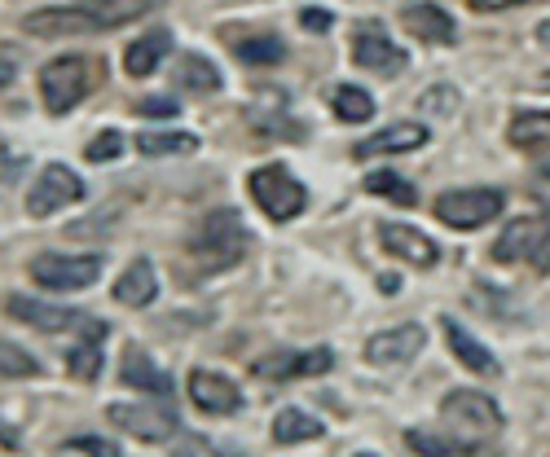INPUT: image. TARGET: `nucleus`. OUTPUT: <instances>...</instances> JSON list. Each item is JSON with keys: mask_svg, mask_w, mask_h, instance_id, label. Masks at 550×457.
I'll list each match as a JSON object with an SVG mask.
<instances>
[{"mask_svg": "<svg viewBox=\"0 0 550 457\" xmlns=\"http://www.w3.org/2000/svg\"><path fill=\"white\" fill-rule=\"evenodd\" d=\"M154 0H88V5H49L31 9L22 18V31L36 40H62V36H88V31H110L128 18H141Z\"/></svg>", "mask_w": 550, "mask_h": 457, "instance_id": "1", "label": "nucleus"}, {"mask_svg": "<svg viewBox=\"0 0 550 457\" xmlns=\"http://www.w3.org/2000/svg\"><path fill=\"white\" fill-rule=\"evenodd\" d=\"M242 251H247V229H242L238 211H207L203 220H198V229L190 233V242H185V255H190V264H198V273H220L229 269V264L242 260Z\"/></svg>", "mask_w": 550, "mask_h": 457, "instance_id": "2", "label": "nucleus"}, {"mask_svg": "<svg viewBox=\"0 0 550 457\" xmlns=\"http://www.w3.org/2000/svg\"><path fill=\"white\" fill-rule=\"evenodd\" d=\"M251 198H256V207L264 211L269 220H278V225H286V220H295L300 211L308 207V189L295 181L291 172H286L282 163H264L251 172Z\"/></svg>", "mask_w": 550, "mask_h": 457, "instance_id": "3", "label": "nucleus"}, {"mask_svg": "<svg viewBox=\"0 0 550 457\" xmlns=\"http://www.w3.org/2000/svg\"><path fill=\"white\" fill-rule=\"evenodd\" d=\"M493 260L515 264L528 260L537 273H550V216H520L502 229V238L493 242Z\"/></svg>", "mask_w": 550, "mask_h": 457, "instance_id": "4", "label": "nucleus"}, {"mask_svg": "<svg viewBox=\"0 0 550 457\" xmlns=\"http://www.w3.org/2000/svg\"><path fill=\"white\" fill-rule=\"evenodd\" d=\"M102 277V255H58L44 251L31 260V282L44 286L53 295H71V291H88V286Z\"/></svg>", "mask_w": 550, "mask_h": 457, "instance_id": "5", "label": "nucleus"}, {"mask_svg": "<svg viewBox=\"0 0 550 457\" xmlns=\"http://www.w3.org/2000/svg\"><path fill=\"white\" fill-rule=\"evenodd\" d=\"M93 88V62L71 53V58H58L40 71V97L53 115H66L71 106H80Z\"/></svg>", "mask_w": 550, "mask_h": 457, "instance_id": "6", "label": "nucleus"}, {"mask_svg": "<svg viewBox=\"0 0 550 457\" xmlns=\"http://www.w3.org/2000/svg\"><path fill=\"white\" fill-rule=\"evenodd\" d=\"M436 216L449 229H480L493 216H502V194L498 189H449L436 198Z\"/></svg>", "mask_w": 550, "mask_h": 457, "instance_id": "7", "label": "nucleus"}, {"mask_svg": "<svg viewBox=\"0 0 550 457\" xmlns=\"http://www.w3.org/2000/svg\"><path fill=\"white\" fill-rule=\"evenodd\" d=\"M352 62L366 66L374 75H401L405 66H410V53L396 40H388V31H383L379 22H361V27L352 31Z\"/></svg>", "mask_w": 550, "mask_h": 457, "instance_id": "8", "label": "nucleus"}, {"mask_svg": "<svg viewBox=\"0 0 550 457\" xmlns=\"http://www.w3.org/2000/svg\"><path fill=\"white\" fill-rule=\"evenodd\" d=\"M84 198V181L62 163H49L44 172L31 181V194H27V211L31 216H58L62 207L80 203Z\"/></svg>", "mask_w": 550, "mask_h": 457, "instance_id": "9", "label": "nucleus"}, {"mask_svg": "<svg viewBox=\"0 0 550 457\" xmlns=\"http://www.w3.org/2000/svg\"><path fill=\"white\" fill-rule=\"evenodd\" d=\"M440 414H445L449 427L471 431V436H493L502 427V409L493 405L484 392H471V387H458L440 400Z\"/></svg>", "mask_w": 550, "mask_h": 457, "instance_id": "10", "label": "nucleus"}, {"mask_svg": "<svg viewBox=\"0 0 550 457\" xmlns=\"http://www.w3.org/2000/svg\"><path fill=\"white\" fill-rule=\"evenodd\" d=\"M106 418L115 422V427L132 431L137 440H150V444H163L168 436L181 431V418L172 414L168 400H154V405H110Z\"/></svg>", "mask_w": 550, "mask_h": 457, "instance_id": "11", "label": "nucleus"}, {"mask_svg": "<svg viewBox=\"0 0 550 457\" xmlns=\"http://www.w3.org/2000/svg\"><path fill=\"white\" fill-rule=\"evenodd\" d=\"M379 242H383V251L396 255V260H405V264H414V269H432V264L440 260V247L432 238H427L423 229H414V225H396V220H383L379 225Z\"/></svg>", "mask_w": 550, "mask_h": 457, "instance_id": "12", "label": "nucleus"}, {"mask_svg": "<svg viewBox=\"0 0 550 457\" xmlns=\"http://www.w3.org/2000/svg\"><path fill=\"white\" fill-rule=\"evenodd\" d=\"M190 400L203 414H238L242 392L234 387V378L216 374V370H194L190 374Z\"/></svg>", "mask_w": 550, "mask_h": 457, "instance_id": "13", "label": "nucleus"}, {"mask_svg": "<svg viewBox=\"0 0 550 457\" xmlns=\"http://www.w3.org/2000/svg\"><path fill=\"white\" fill-rule=\"evenodd\" d=\"M330 365H335V352H330V348L273 352V356H260V361H256V374L260 378H313V374H326Z\"/></svg>", "mask_w": 550, "mask_h": 457, "instance_id": "14", "label": "nucleus"}, {"mask_svg": "<svg viewBox=\"0 0 550 457\" xmlns=\"http://www.w3.org/2000/svg\"><path fill=\"white\" fill-rule=\"evenodd\" d=\"M423 343H427L423 326L383 330V334H374V339L366 343V361L370 365H405V361H414V356L423 352Z\"/></svg>", "mask_w": 550, "mask_h": 457, "instance_id": "15", "label": "nucleus"}, {"mask_svg": "<svg viewBox=\"0 0 550 457\" xmlns=\"http://www.w3.org/2000/svg\"><path fill=\"white\" fill-rule=\"evenodd\" d=\"M102 339H106V321L84 317L80 321V339L66 348V370H71L80 383H93L102 374Z\"/></svg>", "mask_w": 550, "mask_h": 457, "instance_id": "16", "label": "nucleus"}, {"mask_svg": "<svg viewBox=\"0 0 550 457\" xmlns=\"http://www.w3.org/2000/svg\"><path fill=\"white\" fill-rule=\"evenodd\" d=\"M418 146H427V128L414 124V119H405V124H392L366 141H357L352 154H357V159H374V154H410Z\"/></svg>", "mask_w": 550, "mask_h": 457, "instance_id": "17", "label": "nucleus"}, {"mask_svg": "<svg viewBox=\"0 0 550 457\" xmlns=\"http://www.w3.org/2000/svg\"><path fill=\"white\" fill-rule=\"evenodd\" d=\"M119 378H124L132 392H146V396H154V400H168V396H172V378H168V370H159V365H154L141 348H128V352H124Z\"/></svg>", "mask_w": 550, "mask_h": 457, "instance_id": "18", "label": "nucleus"}, {"mask_svg": "<svg viewBox=\"0 0 550 457\" xmlns=\"http://www.w3.org/2000/svg\"><path fill=\"white\" fill-rule=\"evenodd\" d=\"M5 308H9V317L27 321V326H36V330H71L84 321V312L62 308V304H40V299H27V295H14Z\"/></svg>", "mask_w": 550, "mask_h": 457, "instance_id": "19", "label": "nucleus"}, {"mask_svg": "<svg viewBox=\"0 0 550 457\" xmlns=\"http://www.w3.org/2000/svg\"><path fill=\"white\" fill-rule=\"evenodd\" d=\"M154 295H159V277H154V264L150 260H132L115 282V299L124 308H150Z\"/></svg>", "mask_w": 550, "mask_h": 457, "instance_id": "20", "label": "nucleus"}, {"mask_svg": "<svg viewBox=\"0 0 550 457\" xmlns=\"http://www.w3.org/2000/svg\"><path fill=\"white\" fill-rule=\"evenodd\" d=\"M401 22H405L410 36L427 40V44H449V40H454V18H449L440 5H405Z\"/></svg>", "mask_w": 550, "mask_h": 457, "instance_id": "21", "label": "nucleus"}, {"mask_svg": "<svg viewBox=\"0 0 550 457\" xmlns=\"http://www.w3.org/2000/svg\"><path fill=\"white\" fill-rule=\"evenodd\" d=\"M168 53H172L168 31H146V36L132 40L124 49V71L132 75V80H146V75H154V66L168 58Z\"/></svg>", "mask_w": 550, "mask_h": 457, "instance_id": "22", "label": "nucleus"}, {"mask_svg": "<svg viewBox=\"0 0 550 457\" xmlns=\"http://www.w3.org/2000/svg\"><path fill=\"white\" fill-rule=\"evenodd\" d=\"M445 339H449V348H454V356H458L462 365H467V370H476V374H484V378L498 374V356L484 348L480 339H471V334L462 330V321L445 317Z\"/></svg>", "mask_w": 550, "mask_h": 457, "instance_id": "23", "label": "nucleus"}, {"mask_svg": "<svg viewBox=\"0 0 550 457\" xmlns=\"http://www.w3.org/2000/svg\"><path fill=\"white\" fill-rule=\"evenodd\" d=\"M506 137L520 150H546L550 146V110H524V115H515Z\"/></svg>", "mask_w": 550, "mask_h": 457, "instance_id": "24", "label": "nucleus"}, {"mask_svg": "<svg viewBox=\"0 0 550 457\" xmlns=\"http://www.w3.org/2000/svg\"><path fill=\"white\" fill-rule=\"evenodd\" d=\"M132 146L146 154V159H163V154H194L198 137L194 132H141Z\"/></svg>", "mask_w": 550, "mask_h": 457, "instance_id": "25", "label": "nucleus"}, {"mask_svg": "<svg viewBox=\"0 0 550 457\" xmlns=\"http://www.w3.org/2000/svg\"><path fill=\"white\" fill-rule=\"evenodd\" d=\"M322 436V422L313 414H304V409H282L278 418H273V440L278 444H300V440H317Z\"/></svg>", "mask_w": 550, "mask_h": 457, "instance_id": "26", "label": "nucleus"}, {"mask_svg": "<svg viewBox=\"0 0 550 457\" xmlns=\"http://www.w3.org/2000/svg\"><path fill=\"white\" fill-rule=\"evenodd\" d=\"M330 106H335V115L344 119V124H366L374 115V97L357 84H339L335 93H330Z\"/></svg>", "mask_w": 550, "mask_h": 457, "instance_id": "27", "label": "nucleus"}, {"mask_svg": "<svg viewBox=\"0 0 550 457\" xmlns=\"http://www.w3.org/2000/svg\"><path fill=\"white\" fill-rule=\"evenodd\" d=\"M176 84L190 88V93H216L220 88V75L216 66L207 58H198V53H185L181 62H176Z\"/></svg>", "mask_w": 550, "mask_h": 457, "instance_id": "28", "label": "nucleus"}, {"mask_svg": "<svg viewBox=\"0 0 550 457\" xmlns=\"http://www.w3.org/2000/svg\"><path fill=\"white\" fill-rule=\"evenodd\" d=\"M366 189H370V194L392 198V203H401V207H414L418 203V189L405 181V176H396V172H370L366 176Z\"/></svg>", "mask_w": 550, "mask_h": 457, "instance_id": "29", "label": "nucleus"}, {"mask_svg": "<svg viewBox=\"0 0 550 457\" xmlns=\"http://www.w3.org/2000/svg\"><path fill=\"white\" fill-rule=\"evenodd\" d=\"M234 53H238L242 62H251V66H269V62H282L286 58V44L278 36H251V40H238Z\"/></svg>", "mask_w": 550, "mask_h": 457, "instance_id": "30", "label": "nucleus"}, {"mask_svg": "<svg viewBox=\"0 0 550 457\" xmlns=\"http://www.w3.org/2000/svg\"><path fill=\"white\" fill-rule=\"evenodd\" d=\"M36 374H40L36 356H31L27 348H18V343L0 339V378H36Z\"/></svg>", "mask_w": 550, "mask_h": 457, "instance_id": "31", "label": "nucleus"}, {"mask_svg": "<svg viewBox=\"0 0 550 457\" xmlns=\"http://www.w3.org/2000/svg\"><path fill=\"white\" fill-rule=\"evenodd\" d=\"M405 444L414 453H476L480 444H458V440H445V436H427V431H405Z\"/></svg>", "mask_w": 550, "mask_h": 457, "instance_id": "32", "label": "nucleus"}, {"mask_svg": "<svg viewBox=\"0 0 550 457\" xmlns=\"http://www.w3.org/2000/svg\"><path fill=\"white\" fill-rule=\"evenodd\" d=\"M124 146H128V141L119 137L115 128H106V132H97V137L84 146V159L88 163H110V159H119V154H124Z\"/></svg>", "mask_w": 550, "mask_h": 457, "instance_id": "33", "label": "nucleus"}, {"mask_svg": "<svg viewBox=\"0 0 550 457\" xmlns=\"http://www.w3.org/2000/svg\"><path fill=\"white\" fill-rule=\"evenodd\" d=\"M62 453H102V457H119V444L115 440H102V436H75L62 444Z\"/></svg>", "mask_w": 550, "mask_h": 457, "instance_id": "34", "label": "nucleus"}, {"mask_svg": "<svg viewBox=\"0 0 550 457\" xmlns=\"http://www.w3.org/2000/svg\"><path fill=\"white\" fill-rule=\"evenodd\" d=\"M137 115H146V119H172V115H181V110H176L172 97H146V102L137 106Z\"/></svg>", "mask_w": 550, "mask_h": 457, "instance_id": "35", "label": "nucleus"}, {"mask_svg": "<svg viewBox=\"0 0 550 457\" xmlns=\"http://www.w3.org/2000/svg\"><path fill=\"white\" fill-rule=\"evenodd\" d=\"M300 22H304L308 31H326L330 27V14H326V9H304Z\"/></svg>", "mask_w": 550, "mask_h": 457, "instance_id": "36", "label": "nucleus"}, {"mask_svg": "<svg viewBox=\"0 0 550 457\" xmlns=\"http://www.w3.org/2000/svg\"><path fill=\"white\" fill-rule=\"evenodd\" d=\"M511 5H528V0H471V9H484V14H498V9H511Z\"/></svg>", "mask_w": 550, "mask_h": 457, "instance_id": "37", "label": "nucleus"}, {"mask_svg": "<svg viewBox=\"0 0 550 457\" xmlns=\"http://www.w3.org/2000/svg\"><path fill=\"white\" fill-rule=\"evenodd\" d=\"M9 80H14V58H9V53H0V88H5Z\"/></svg>", "mask_w": 550, "mask_h": 457, "instance_id": "38", "label": "nucleus"}, {"mask_svg": "<svg viewBox=\"0 0 550 457\" xmlns=\"http://www.w3.org/2000/svg\"><path fill=\"white\" fill-rule=\"evenodd\" d=\"M537 40H542L546 49H550V18H546V22H537Z\"/></svg>", "mask_w": 550, "mask_h": 457, "instance_id": "39", "label": "nucleus"}, {"mask_svg": "<svg viewBox=\"0 0 550 457\" xmlns=\"http://www.w3.org/2000/svg\"><path fill=\"white\" fill-rule=\"evenodd\" d=\"M542 176H546V181H550V167H546V172H542Z\"/></svg>", "mask_w": 550, "mask_h": 457, "instance_id": "40", "label": "nucleus"}]
</instances>
